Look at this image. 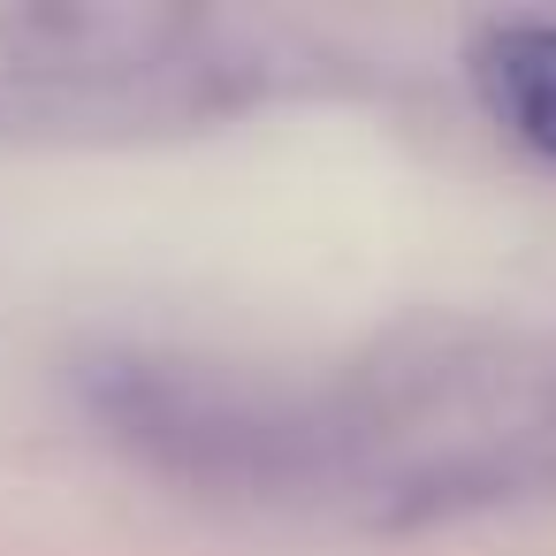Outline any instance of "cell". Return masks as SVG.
Wrapping results in <instances>:
<instances>
[{
    "instance_id": "6da1fadb",
    "label": "cell",
    "mask_w": 556,
    "mask_h": 556,
    "mask_svg": "<svg viewBox=\"0 0 556 556\" xmlns=\"http://www.w3.org/2000/svg\"><path fill=\"white\" fill-rule=\"evenodd\" d=\"M260 85L267 47L191 9H130V0L0 9V138H153L214 123Z\"/></svg>"
},
{
    "instance_id": "7a4b0ae2",
    "label": "cell",
    "mask_w": 556,
    "mask_h": 556,
    "mask_svg": "<svg viewBox=\"0 0 556 556\" xmlns=\"http://www.w3.org/2000/svg\"><path fill=\"white\" fill-rule=\"evenodd\" d=\"M92 419L153 472L214 495H298L343 472L336 404H298L206 358L108 351L85 366Z\"/></svg>"
},
{
    "instance_id": "3957f363",
    "label": "cell",
    "mask_w": 556,
    "mask_h": 556,
    "mask_svg": "<svg viewBox=\"0 0 556 556\" xmlns=\"http://www.w3.org/2000/svg\"><path fill=\"white\" fill-rule=\"evenodd\" d=\"M472 85L488 115L541 161H556V24L548 16H503L472 39Z\"/></svg>"
}]
</instances>
